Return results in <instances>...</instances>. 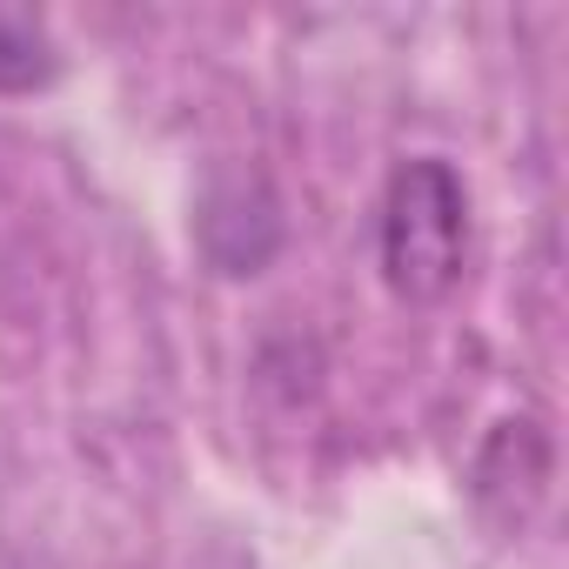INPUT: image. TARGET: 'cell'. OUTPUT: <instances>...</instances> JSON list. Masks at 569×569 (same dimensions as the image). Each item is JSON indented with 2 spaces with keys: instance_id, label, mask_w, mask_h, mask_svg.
Listing matches in <instances>:
<instances>
[{
  "instance_id": "6da1fadb",
  "label": "cell",
  "mask_w": 569,
  "mask_h": 569,
  "mask_svg": "<svg viewBox=\"0 0 569 569\" xmlns=\"http://www.w3.org/2000/svg\"><path fill=\"white\" fill-rule=\"evenodd\" d=\"M469 261V194L462 174L436 154H416L389 174L382 194V281L409 309L449 302Z\"/></svg>"
},
{
  "instance_id": "7a4b0ae2",
  "label": "cell",
  "mask_w": 569,
  "mask_h": 569,
  "mask_svg": "<svg viewBox=\"0 0 569 569\" xmlns=\"http://www.w3.org/2000/svg\"><path fill=\"white\" fill-rule=\"evenodd\" d=\"M61 74V48L34 8H0V94H34Z\"/></svg>"
},
{
  "instance_id": "3957f363",
  "label": "cell",
  "mask_w": 569,
  "mask_h": 569,
  "mask_svg": "<svg viewBox=\"0 0 569 569\" xmlns=\"http://www.w3.org/2000/svg\"><path fill=\"white\" fill-rule=\"evenodd\" d=\"M0 569H48V562H34V556H0Z\"/></svg>"
}]
</instances>
